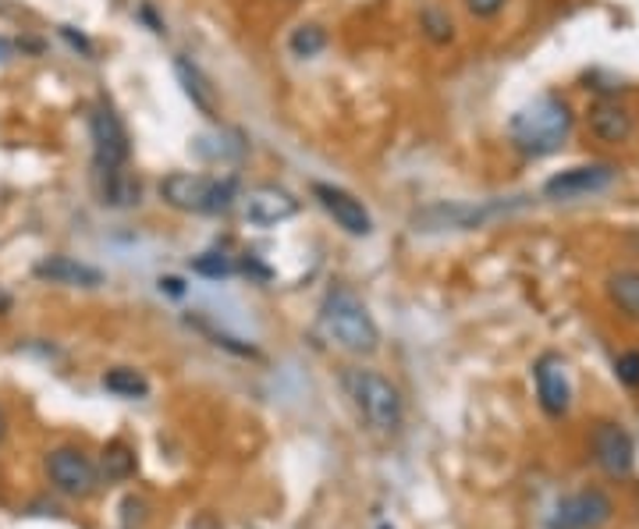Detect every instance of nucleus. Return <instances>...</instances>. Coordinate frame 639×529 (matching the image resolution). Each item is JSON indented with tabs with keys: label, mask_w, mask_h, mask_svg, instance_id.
I'll return each mask as SVG.
<instances>
[{
	"label": "nucleus",
	"mask_w": 639,
	"mask_h": 529,
	"mask_svg": "<svg viewBox=\"0 0 639 529\" xmlns=\"http://www.w3.org/2000/svg\"><path fill=\"white\" fill-rule=\"evenodd\" d=\"M103 473H107V480H129L135 473V451L129 444H121V441L107 444V451H103Z\"/></svg>",
	"instance_id": "nucleus-23"
},
{
	"label": "nucleus",
	"mask_w": 639,
	"mask_h": 529,
	"mask_svg": "<svg viewBox=\"0 0 639 529\" xmlns=\"http://www.w3.org/2000/svg\"><path fill=\"white\" fill-rule=\"evenodd\" d=\"M621 178V170L607 161H590V164H575L551 175L543 181V199L551 203H575V199H594L604 196L607 189H615Z\"/></svg>",
	"instance_id": "nucleus-6"
},
{
	"label": "nucleus",
	"mask_w": 639,
	"mask_h": 529,
	"mask_svg": "<svg viewBox=\"0 0 639 529\" xmlns=\"http://www.w3.org/2000/svg\"><path fill=\"white\" fill-rule=\"evenodd\" d=\"M341 387H345L349 401L355 412L363 416V423L377 433H395L405 419V401L401 392L377 370L366 366H345L341 370Z\"/></svg>",
	"instance_id": "nucleus-4"
},
{
	"label": "nucleus",
	"mask_w": 639,
	"mask_h": 529,
	"mask_svg": "<svg viewBox=\"0 0 639 529\" xmlns=\"http://www.w3.org/2000/svg\"><path fill=\"white\" fill-rule=\"evenodd\" d=\"M57 33H60V40H65V43L71 46V51H79L82 57H92V43H89V36H86V33H75L71 25H60Z\"/></svg>",
	"instance_id": "nucleus-26"
},
{
	"label": "nucleus",
	"mask_w": 639,
	"mask_h": 529,
	"mask_svg": "<svg viewBox=\"0 0 639 529\" xmlns=\"http://www.w3.org/2000/svg\"><path fill=\"white\" fill-rule=\"evenodd\" d=\"M100 384H103V392H111L118 398H146L150 395V381L139 370H132V366L107 370L103 377H100Z\"/></svg>",
	"instance_id": "nucleus-20"
},
{
	"label": "nucleus",
	"mask_w": 639,
	"mask_h": 529,
	"mask_svg": "<svg viewBox=\"0 0 639 529\" xmlns=\"http://www.w3.org/2000/svg\"><path fill=\"white\" fill-rule=\"evenodd\" d=\"M419 33L433 46H448L455 43V19L441 8V4H427L419 11Z\"/></svg>",
	"instance_id": "nucleus-21"
},
{
	"label": "nucleus",
	"mask_w": 639,
	"mask_h": 529,
	"mask_svg": "<svg viewBox=\"0 0 639 529\" xmlns=\"http://www.w3.org/2000/svg\"><path fill=\"white\" fill-rule=\"evenodd\" d=\"M89 143H92V170H114L129 167L132 161V139L124 129L114 103L100 97L89 107Z\"/></svg>",
	"instance_id": "nucleus-5"
},
{
	"label": "nucleus",
	"mask_w": 639,
	"mask_h": 529,
	"mask_svg": "<svg viewBox=\"0 0 639 529\" xmlns=\"http://www.w3.org/2000/svg\"><path fill=\"white\" fill-rule=\"evenodd\" d=\"M4 433H8V416H4V409H0V441H4Z\"/></svg>",
	"instance_id": "nucleus-29"
},
{
	"label": "nucleus",
	"mask_w": 639,
	"mask_h": 529,
	"mask_svg": "<svg viewBox=\"0 0 639 529\" xmlns=\"http://www.w3.org/2000/svg\"><path fill=\"white\" fill-rule=\"evenodd\" d=\"M612 511H615L612 497L597 487H590V491H580L572 497H561L548 529H601L607 519H612Z\"/></svg>",
	"instance_id": "nucleus-12"
},
{
	"label": "nucleus",
	"mask_w": 639,
	"mask_h": 529,
	"mask_svg": "<svg viewBox=\"0 0 639 529\" xmlns=\"http://www.w3.org/2000/svg\"><path fill=\"white\" fill-rule=\"evenodd\" d=\"M327 43H331V36H327V29L320 22H302L291 29L288 36V54L295 60H313L327 51Z\"/></svg>",
	"instance_id": "nucleus-19"
},
{
	"label": "nucleus",
	"mask_w": 639,
	"mask_h": 529,
	"mask_svg": "<svg viewBox=\"0 0 639 529\" xmlns=\"http://www.w3.org/2000/svg\"><path fill=\"white\" fill-rule=\"evenodd\" d=\"M604 291H607V302H612L621 317L639 323V271H632V267L615 271L612 277H607Z\"/></svg>",
	"instance_id": "nucleus-18"
},
{
	"label": "nucleus",
	"mask_w": 639,
	"mask_h": 529,
	"mask_svg": "<svg viewBox=\"0 0 639 529\" xmlns=\"http://www.w3.org/2000/svg\"><path fill=\"white\" fill-rule=\"evenodd\" d=\"M161 291H170V295H181L185 288H181V282H178V277H161Z\"/></svg>",
	"instance_id": "nucleus-27"
},
{
	"label": "nucleus",
	"mask_w": 639,
	"mask_h": 529,
	"mask_svg": "<svg viewBox=\"0 0 639 529\" xmlns=\"http://www.w3.org/2000/svg\"><path fill=\"white\" fill-rule=\"evenodd\" d=\"M590 451H594V462L607 476H629L636 462V444L629 438V430L621 423H597L590 433Z\"/></svg>",
	"instance_id": "nucleus-14"
},
{
	"label": "nucleus",
	"mask_w": 639,
	"mask_h": 529,
	"mask_svg": "<svg viewBox=\"0 0 639 529\" xmlns=\"http://www.w3.org/2000/svg\"><path fill=\"white\" fill-rule=\"evenodd\" d=\"M175 79H178V86L185 92V100H189L202 118H207V121L221 118V100H217V89L210 86L207 75L199 71V65H192V60L185 57V54L175 57Z\"/></svg>",
	"instance_id": "nucleus-16"
},
{
	"label": "nucleus",
	"mask_w": 639,
	"mask_h": 529,
	"mask_svg": "<svg viewBox=\"0 0 639 529\" xmlns=\"http://www.w3.org/2000/svg\"><path fill=\"white\" fill-rule=\"evenodd\" d=\"M533 384L540 409L551 419H561L572 409V381H569V363L558 352H543L533 363Z\"/></svg>",
	"instance_id": "nucleus-11"
},
{
	"label": "nucleus",
	"mask_w": 639,
	"mask_h": 529,
	"mask_svg": "<svg viewBox=\"0 0 639 529\" xmlns=\"http://www.w3.org/2000/svg\"><path fill=\"white\" fill-rule=\"evenodd\" d=\"M157 196L164 207L192 217H224L239 203V178L235 175H196V170H170L161 178Z\"/></svg>",
	"instance_id": "nucleus-3"
},
{
	"label": "nucleus",
	"mask_w": 639,
	"mask_h": 529,
	"mask_svg": "<svg viewBox=\"0 0 639 529\" xmlns=\"http://www.w3.org/2000/svg\"><path fill=\"white\" fill-rule=\"evenodd\" d=\"M235 271H239L235 260H231L228 253H221V249H210V253H199L192 260V274L210 277V282H221V277H231Z\"/></svg>",
	"instance_id": "nucleus-22"
},
{
	"label": "nucleus",
	"mask_w": 639,
	"mask_h": 529,
	"mask_svg": "<svg viewBox=\"0 0 639 529\" xmlns=\"http://www.w3.org/2000/svg\"><path fill=\"white\" fill-rule=\"evenodd\" d=\"M508 213V203H487V207H470V203H433L412 217L416 231H470L487 224L491 217Z\"/></svg>",
	"instance_id": "nucleus-13"
},
{
	"label": "nucleus",
	"mask_w": 639,
	"mask_h": 529,
	"mask_svg": "<svg viewBox=\"0 0 639 529\" xmlns=\"http://www.w3.org/2000/svg\"><path fill=\"white\" fill-rule=\"evenodd\" d=\"M92 181H97V196L103 207L124 210L139 203V181L129 175V167H114V170H92Z\"/></svg>",
	"instance_id": "nucleus-17"
},
{
	"label": "nucleus",
	"mask_w": 639,
	"mask_h": 529,
	"mask_svg": "<svg viewBox=\"0 0 639 529\" xmlns=\"http://www.w3.org/2000/svg\"><path fill=\"white\" fill-rule=\"evenodd\" d=\"M575 129V111L558 92H540L508 118V146L526 161H548L565 150Z\"/></svg>",
	"instance_id": "nucleus-1"
},
{
	"label": "nucleus",
	"mask_w": 639,
	"mask_h": 529,
	"mask_svg": "<svg viewBox=\"0 0 639 529\" xmlns=\"http://www.w3.org/2000/svg\"><path fill=\"white\" fill-rule=\"evenodd\" d=\"M384 529H387V526H384Z\"/></svg>",
	"instance_id": "nucleus-30"
},
{
	"label": "nucleus",
	"mask_w": 639,
	"mask_h": 529,
	"mask_svg": "<svg viewBox=\"0 0 639 529\" xmlns=\"http://www.w3.org/2000/svg\"><path fill=\"white\" fill-rule=\"evenodd\" d=\"M615 377L626 384V387H639V352H621L615 360Z\"/></svg>",
	"instance_id": "nucleus-24"
},
{
	"label": "nucleus",
	"mask_w": 639,
	"mask_h": 529,
	"mask_svg": "<svg viewBox=\"0 0 639 529\" xmlns=\"http://www.w3.org/2000/svg\"><path fill=\"white\" fill-rule=\"evenodd\" d=\"M239 207H242V221L249 228H280L288 224L291 217H299L302 203L295 199V192H288L285 185H253L249 192L239 196Z\"/></svg>",
	"instance_id": "nucleus-7"
},
{
	"label": "nucleus",
	"mask_w": 639,
	"mask_h": 529,
	"mask_svg": "<svg viewBox=\"0 0 639 529\" xmlns=\"http://www.w3.org/2000/svg\"><path fill=\"white\" fill-rule=\"evenodd\" d=\"M33 274L46 285H65V288H100L103 285V271H97L92 263H82L75 256H65V253H51L43 256Z\"/></svg>",
	"instance_id": "nucleus-15"
},
{
	"label": "nucleus",
	"mask_w": 639,
	"mask_h": 529,
	"mask_svg": "<svg viewBox=\"0 0 639 529\" xmlns=\"http://www.w3.org/2000/svg\"><path fill=\"white\" fill-rule=\"evenodd\" d=\"M46 476L51 484L68 497H89L100 487V473L79 448H54L46 455Z\"/></svg>",
	"instance_id": "nucleus-9"
},
{
	"label": "nucleus",
	"mask_w": 639,
	"mask_h": 529,
	"mask_svg": "<svg viewBox=\"0 0 639 529\" xmlns=\"http://www.w3.org/2000/svg\"><path fill=\"white\" fill-rule=\"evenodd\" d=\"M465 4V11L473 14V19H480V22H491V19H497V14L505 11V4L508 0H462Z\"/></svg>",
	"instance_id": "nucleus-25"
},
{
	"label": "nucleus",
	"mask_w": 639,
	"mask_h": 529,
	"mask_svg": "<svg viewBox=\"0 0 639 529\" xmlns=\"http://www.w3.org/2000/svg\"><path fill=\"white\" fill-rule=\"evenodd\" d=\"M586 132L601 146H626L636 135V114L618 97H601L586 107Z\"/></svg>",
	"instance_id": "nucleus-10"
},
{
	"label": "nucleus",
	"mask_w": 639,
	"mask_h": 529,
	"mask_svg": "<svg viewBox=\"0 0 639 529\" xmlns=\"http://www.w3.org/2000/svg\"><path fill=\"white\" fill-rule=\"evenodd\" d=\"M309 192H313L317 207L331 217L345 235H352V239L373 235V213L366 210V203L355 192L341 189V185H334V181H313V189Z\"/></svg>",
	"instance_id": "nucleus-8"
},
{
	"label": "nucleus",
	"mask_w": 639,
	"mask_h": 529,
	"mask_svg": "<svg viewBox=\"0 0 639 529\" xmlns=\"http://www.w3.org/2000/svg\"><path fill=\"white\" fill-rule=\"evenodd\" d=\"M4 313H11V295L0 288V317H4Z\"/></svg>",
	"instance_id": "nucleus-28"
},
{
	"label": "nucleus",
	"mask_w": 639,
	"mask_h": 529,
	"mask_svg": "<svg viewBox=\"0 0 639 529\" xmlns=\"http://www.w3.org/2000/svg\"><path fill=\"white\" fill-rule=\"evenodd\" d=\"M320 331L334 341L338 349L352 355H373L381 349V327L366 309V302L345 285L327 288L320 302Z\"/></svg>",
	"instance_id": "nucleus-2"
}]
</instances>
